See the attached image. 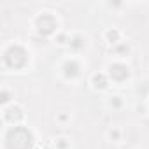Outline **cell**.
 <instances>
[{
	"label": "cell",
	"mask_w": 149,
	"mask_h": 149,
	"mask_svg": "<svg viewBox=\"0 0 149 149\" xmlns=\"http://www.w3.org/2000/svg\"><path fill=\"white\" fill-rule=\"evenodd\" d=\"M4 118H6V121H9L13 126H16V125H19V121L25 118V112H23V109H21L19 105H13V107L6 109Z\"/></svg>",
	"instance_id": "8992f818"
},
{
	"label": "cell",
	"mask_w": 149,
	"mask_h": 149,
	"mask_svg": "<svg viewBox=\"0 0 149 149\" xmlns=\"http://www.w3.org/2000/svg\"><path fill=\"white\" fill-rule=\"evenodd\" d=\"M6 149H30L33 144V133L30 128L23 125L9 126V130L4 135Z\"/></svg>",
	"instance_id": "6da1fadb"
},
{
	"label": "cell",
	"mask_w": 149,
	"mask_h": 149,
	"mask_svg": "<svg viewBox=\"0 0 149 149\" xmlns=\"http://www.w3.org/2000/svg\"><path fill=\"white\" fill-rule=\"evenodd\" d=\"M4 65L11 70H23L30 63V54L21 44H11L2 53Z\"/></svg>",
	"instance_id": "7a4b0ae2"
},
{
	"label": "cell",
	"mask_w": 149,
	"mask_h": 149,
	"mask_svg": "<svg viewBox=\"0 0 149 149\" xmlns=\"http://www.w3.org/2000/svg\"><path fill=\"white\" fill-rule=\"evenodd\" d=\"M107 84H109V79H107L105 74H95L93 76V86L97 90H105Z\"/></svg>",
	"instance_id": "52a82bcc"
},
{
	"label": "cell",
	"mask_w": 149,
	"mask_h": 149,
	"mask_svg": "<svg viewBox=\"0 0 149 149\" xmlns=\"http://www.w3.org/2000/svg\"><path fill=\"white\" fill-rule=\"evenodd\" d=\"M7 102H9V93H7V91H6V90H4V91H2V104H4V105H6V104H7Z\"/></svg>",
	"instance_id": "9c48e42d"
},
{
	"label": "cell",
	"mask_w": 149,
	"mask_h": 149,
	"mask_svg": "<svg viewBox=\"0 0 149 149\" xmlns=\"http://www.w3.org/2000/svg\"><path fill=\"white\" fill-rule=\"evenodd\" d=\"M68 42H70V47H74V49H81V47L86 46V40H84L83 37H74V39H70Z\"/></svg>",
	"instance_id": "ba28073f"
},
{
	"label": "cell",
	"mask_w": 149,
	"mask_h": 149,
	"mask_svg": "<svg viewBox=\"0 0 149 149\" xmlns=\"http://www.w3.org/2000/svg\"><path fill=\"white\" fill-rule=\"evenodd\" d=\"M109 79L121 84L125 81L130 79V67L126 63H121V61H114L109 65Z\"/></svg>",
	"instance_id": "277c9868"
},
{
	"label": "cell",
	"mask_w": 149,
	"mask_h": 149,
	"mask_svg": "<svg viewBox=\"0 0 149 149\" xmlns=\"http://www.w3.org/2000/svg\"><path fill=\"white\" fill-rule=\"evenodd\" d=\"M58 26H60V23H58L56 16H54L53 13H49V11L40 13V14L35 18V30H37V33L42 35V37H49V35L56 33Z\"/></svg>",
	"instance_id": "3957f363"
},
{
	"label": "cell",
	"mask_w": 149,
	"mask_h": 149,
	"mask_svg": "<svg viewBox=\"0 0 149 149\" xmlns=\"http://www.w3.org/2000/svg\"><path fill=\"white\" fill-rule=\"evenodd\" d=\"M81 70H83L81 63L77 60H74V58H70V60H67L63 63V74H65L67 79H77L81 76Z\"/></svg>",
	"instance_id": "5b68a950"
}]
</instances>
